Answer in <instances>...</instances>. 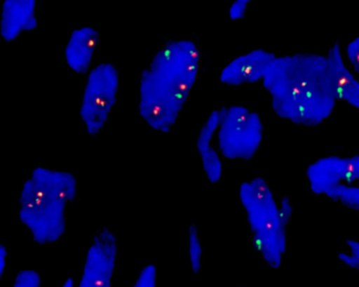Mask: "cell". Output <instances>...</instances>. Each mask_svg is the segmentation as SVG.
I'll use <instances>...</instances> for the list:
<instances>
[{
  "label": "cell",
  "mask_w": 359,
  "mask_h": 287,
  "mask_svg": "<svg viewBox=\"0 0 359 287\" xmlns=\"http://www.w3.org/2000/svg\"><path fill=\"white\" fill-rule=\"evenodd\" d=\"M194 40L172 39L149 61L139 84V115L151 130L168 133L178 121L200 67Z\"/></svg>",
  "instance_id": "1"
},
{
  "label": "cell",
  "mask_w": 359,
  "mask_h": 287,
  "mask_svg": "<svg viewBox=\"0 0 359 287\" xmlns=\"http://www.w3.org/2000/svg\"><path fill=\"white\" fill-rule=\"evenodd\" d=\"M77 179L65 171L39 166L25 181L19 198L20 222L34 241H58L67 229V208L77 195Z\"/></svg>",
  "instance_id": "2"
},
{
  "label": "cell",
  "mask_w": 359,
  "mask_h": 287,
  "mask_svg": "<svg viewBox=\"0 0 359 287\" xmlns=\"http://www.w3.org/2000/svg\"><path fill=\"white\" fill-rule=\"evenodd\" d=\"M274 113L297 124L299 102L310 96L332 95L339 98V81L329 69L326 55L276 56L263 78Z\"/></svg>",
  "instance_id": "3"
},
{
  "label": "cell",
  "mask_w": 359,
  "mask_h": 287,
  "mask_svg": "<svg viewBox=\"0 0 359 287\" xmlns=\"http://www.w3.org/2000/svg\"><path fill=\"white\" fill-rule=\"evenodd\" d=\"M238 199L259 257L270 269H280L286 256L290 222L283 216L271 187L262 177L249 179L241 183Z\"/></svg>",
  "instance_id": "4"
},
{
  "label": "cell",
  "mask_w": 359,
  "mask_h": 287,
  "mask_svg": "<svg viewBox=\"0 0 359 287\" xmlns=\"http://www.w3.org/2000/svg\"><path fill=\"white\" fill-rule=\"evenodd\" d=\"M217 149L230 161H248L263 142L264 124L261 116L242 105L223 107L217 128Z\"/></svg>",
  "instance_id": "5"
},
{
  "label": "cell",
  "mask_w": 359,
  "mask_h": 287,
  "mask_svg": "<svg viewBox=\"0 0 359 287\" xmlns=\"http://www.w3.org/2000/svg\"><path fill=\"white\" fill-rule=\"evenodd\" d=\"M119 72L111 63H100L88 74L84 88L80 117L90 136L104 130L117 101Z\"/></svg>",
  "instance_id": "6"
},
{
  "label": "cell",
  "mask_w": 359,
  "mask_h": 287,
  "mask_svg": "<svg viewBox=\"0 0 359 287\" xmlns=\"http://www.w3.org/2000/svg\"><path fill=\"white\" fill-rule=\"evenodd\" d=\"M117 237L104 227L95 235L84 261L77 287H111L117 263Z\"/></svg>",
  "instance_id": "7"
},
{
  "label": "cell",
  "mask_w": 359,
  "mask_h": 287,
  "mask_svg": "<svg viewBox=\"0 0 359 287\" xmlns=\"http://www.w3.org/2000/svg\"><path fill=\"white\" fill-rule=\"evenodd\" d=\"M306 178L314 195L327 197L337 187L350 183L348 157L335 154L318 158L308 166Z\"/></svg>",
  "instance_id": "8"
},
{
  "label": "cell",
  "mask_w": 359,
  "mask_h": 287,
  "mask_svg": "<svg viewBox=\"0 0 359 287\" xmlns=\"http://www.w3.org/2000/svg\"><path fill=\"white\" fill-rule=\"evenodd\" d=\"M276 57L265 48L249 51L224 67L219 73V81L231 86L261 81Z\"/></svg>",
  "instance_id": "9"
},
{
  "label": "cell",
  "mask_w": 359,
  "mask_h": 287,
  "mask_svg": "<svg viewBox=\"0 0 359 287\" xmlns=\"http://www.w3.org/2000/svg\"><path fill=\"white\" fill-rule=\"evenodd\" d=\"M222 112L223 107L211 112L196 135V151L207 180L211 183L219 182L223 177L224 164L221 154L212 145L213 138L221 121Z\"/></svg>",
  "instance_id": "10"
},
{
  "label": "cell",
  "mask_w": 359,
  "mask_h": 287,
  "mask_svg": "<svg viewBox=\"0 0 359 287\" xmlns=\"http://www.w3.org/2000/svg\"><path fill=\"white\" fill-rule=\"evenodd\" d=\"M37 0H4L0 17V35L6 41H14L23 32L37 27Z\"/></svg>",
  "instance_id": "11"
},
{
  "label": "cell",
  "mask_w": 359,
  "mask_h": 287,
  "mask_svg": "<svg viewBox=\"0 0 359 287\" xmlns=\"http://www.w3.org/2000/svg\"><path fill=\"white\" fill-rule=\"evenodd\" d=\"M99 32L95 27H84L76 29L69 36L65 46V56L67 65L78 74L90 69L94 58L93 44H98Z\"/></svg>",
  "instance_id": "12"
},
{
  "label": "cell",
  "mask_w": 359,
  "mask_h": 287,
  "mask_svg": "<svg viewBox=\"0 0 359 287\" xmlns=\"http://www.w3.org/2000/svg\"><path fill=\"white\" fill-rule=\"evenodd\" d=\"M187 253L190 269L194 274H198L204 265V251L201 242L200 232L196 223H191L188 227Z\"/></svg>",
  "instance_id": "13"
},
{
  "label": "cell",
  "mask_w": 359,
  "mask_h": 287,
  "mask_svg": "<svg viewBox=\"0 0 359 287\" xmlns=\"http://www.w3.org/2000/svg\"><path fill=\"white\" fill-rule=\"evenodd\" d=\"M327 199L359 214V183H347L331 192Z\"/></svg>",
  "instance_id": "14"
},
{
  "label": "cell",
  "mask_w": 359,
  "mask_h": 287,
  "mask_svg": "<svg viewBox=\"0 0 359 287\" xmlns=\"http://www.w3.org/2000/svg\"><path fill=\"white\" fill-rule=\"evenodd\" d=\"M345 246L347 250L337 253V260L344 267L359 275V241L355 239H347Z\"/></svg>",
  "instance_id": "15"
},
{
  "label": "cell",
  "mask_w": 359,
  "mask_h": 287,
  "mask_svg": "<svg viewBox=\"0 0 359 287\" xmlns=\"http://www.w3.org/2000/svg\"><path fill=\"white\" fill-rule=\"evenodd\" d=\"M339 88V98L341 95V99L347 105L359 111V79L355 74L348 77Z\"/></svg>",
  "instance_id": "16"
},
{
  "label": "cell",
  "mask_w": 359,
  "mask_h": 287,
  "mask_svg": "<svg viewBox=\"0 0 359 287\" xmlns=\"http://www.w3.org/2000/svg\"><path fill=\"white\" fill-rule=\"evenodd\" d=\"M157 267L154 265L143 267L132 287H157Z\"/></svg>",
  "instance_id": "17"
},
{
  "label": "cell",
  "mask_w": 359,
  "mask_h": 287,
  "mask_svg": "<svg viewBox=\"0 0 359 287\" xmlns=\"http://www.w3.org/2000/svg\"><path fill=\"white\" fill-rule=\"evenodd\" d=\"M42 280L39 274L31 269L20 272L15 278L12 287H41Z\"/></svg>",
  "instance_id": "18"
},
{
  "label": "cell",
  "mask_w": 359,
  "mask_h": 287,
  "mask_svg": "<svg viewBox=\"0 0 359 287\" xmlns=\"http://www.w3.org/2000/svg\"><path fill=\"white\" fill-rule=\"evenodd\" d=\"M255 0H233L229 10H228V15L232 20H240L246 16L247 11H248L249 6H250Z\"/></svg>",
  "instance_id": "19"
},
{
  "label": "cell",
  "mask_w": 359,
  "mask_h": 287,
  "mask_svg": "<svg viewBox=\"0 0 359 287\" xmlns=\"http://www.w3.org/2000/svg\"><path fill=\"white\" fill-rule=\"evenodd\" d=\"M344 55H345L350 67H354V65H358L359 36H356L353 39L350 40L349 44L346 46L345 50H344Z\"/></svg>",
  "instance_id": "20"
},
{
  "label": "cell",
  "mask_w": 359,
  "mask_h": 287,
  "mask_svg": "<svg viewBox=\"0 0 359 287\" xmlns=\"http://www.w3.org/2000/svg\"><path fill=\"white\" fill-rule=\"evenodd\" d=\"M350 183H359V154L348 157Z\"/></svg>",
  "instance_id": "21"
},
{
  "label": "cell",
  "mask_w": 359,
  "mask_h": 287,
  "mask_svg": "<svg viewBox=\"0 0 359 287\" xmlns=\"http://www.w3.org/2000/svg\"><path fill=\"white\" fill-rule=\"evenodd\" d=\"M278 204H280V212H282L283 216L290 222L293 215L292 200H291L289 196H283V197L278 200Z\"/></svg>",
  "instance_id": "22"
},
{
  "label": "cell",
  "mask_w": 359,
  "mask_h": 287,
  "mask_svg": "<svg viewBox=\"0 0 359 287\" xmlns=\"http://www.w3.org/2000/svg\"><path fill=\"white\" fill-rule=\"evenodd\" d=\"M6 258H8V252L6 248H4V244H0V281H1L2 276L4 274V269H6Z\"/></svg>",
  "instance_id": "23"
},
{
  "label": "cell",
  "mask_w": 359,
  "mask_h": 287,
  "mask_svg": "<svg viewBox=\"0 0 359 287\" xmlns=\"http://www.w3.org/2000/svg\"><path fill=\"white\" fill-rule=\"evenodd\" d=\"M61 287H75V283H74V280L72 278H69V279L65 280V283Z\"/></svg>",
  "instance_id": "24"
}]
</instances>
